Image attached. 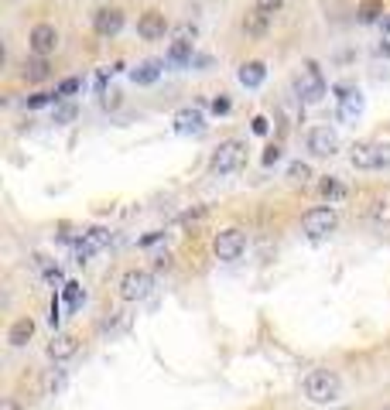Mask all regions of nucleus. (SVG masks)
Here are the masks:
<instances>
[{
    "label": "nucleus",
    "mask_w": 390,
    "mask_h": 410,
    "mask_svg": "<svg viewBox=\"0 0 390 410\" xmlns=\"http://www.w3.org/2000/svg\"><path fill=\"white\" fill-rule=\"evenodd\" d=\"M294 89H298V96L305 102H318L325 96V76H322L318 62H305L301 65V72L294 76Z\"/></svg>",
    "instance_id": "39448f33"
},
{
    "label": "nucleus",
    "mask_w": 390,
    "mask_h": 410,
    "mask_svg": "<svg viewBox=\"0 0 390 410\" xmlns=\"http://www.w3.org/2000/svg\"><path fill=\"white\" fill-rule=\"evenodd\" d=\"M212 113H216V116H223V113H229V96H223V93H219V96L212 100Z\"/></svg>",
    "instance_id": "2f4dec72"
},
{
    "label": "nucleus",
    "mask_w": 390,
    "mask_h": 410,
    "mask_svg": "<svg viewBox=\"0 0 390 410\" xmlns=\"http://www.w3.org/2000/svg\"><path fill=\"white\" fill-rule=\"evenodd\" d=\"M367 215H370V222H377V226H390V192L373 195L370 205H367Z\"/></svg>",
    "instance_id": "6ab92c4d"
},
{
    "label": "nucleus",
    "mask_w": 390,
    "mask_h": 410,
    "mask_svg": "<svg viewBox=\"0 0 390 410\" xmlns=\"http://www.w3.org/2000/svg\"><path fill=\"white\" fill-rule=\"evenodd\" d=\"M243 31H247V34H254V38L267 34V14H260V10L247 14V17H243Z\"/></svg>",
    "instance_id": "b1692460"
},
{
    "label": "nucleus",
    "mask_w": 390,
    "mask_h": 410,
    "mask_svg": "<svg viewBox=\"0 0 390 410\" xmlns=\"http://www.w3.org/2000/svg\"><path fill=\"white\" fill-rule=\"evenodd\" d=\"M318 192H322V199L329 205L346 202V185H342L339 178H322V182H318Z\"/></svg>",
    "instance_id": "412c9836"
},
{
    "label": "nucleus",
    "mask_w": 390,
    "mask_h": 410,
    "mask_svg": "<svg viewBox=\"0 0 390 410\" xmlns=\"http://www.w3.org/2000/svg\"><path fill=\"white\" fill-rule=\"evenodd\" d=\"M236 76H240V83H243L247 89H257V86H264V79H267V65L254 58V62H243Z\"/></svg>",
    "instance_id": "dca6fc26"
},
{
    "label": "nucleus",
    "mask_w": 390,
    "mask_h": 410,
    "mask_svg": "<svg viewBox=\"0 0 390 410\" xmlns=\"http://www.w3.org/2000/svg\"><path fill=\"white\" fill-rule=\"evenodd\" d=\"M195 62V45L192 41H172L168 45V55H165V65L172 69H185Z\"/></svg>",
    "instance_id": "2eb2a0df"
},
{
    "label": "nucleus",
    "mask_w": 390,
    "mask_h": 410,
    "mask_svg": "<svg viewBox=\"0 0 390 410\" xmlns=\"http://www.w3.org/2000/svg\"><path fill=\"white\" fill-rule=\"evenodd\" d=\"M281 161V147H267V154H264V164L271 168V164H278Z\"/></svg>",
    "instance_id": "f704fd0d"
},
{
    "label": "nucleus",
    "mask_w": 390,
    "mask_h": 410,
    "mask_svg": "<svg viewBox=\"0 0 390 410\" xmlns=\"http://www.w3.org/2000/svg\"><path fill=\"white\" fill-rule=\"evenodd\" d=\"M161 69H165V62L161 58H151V62H141L134 72H130V83H137V86H151V83H158V76H161Z\"/></svg>",
    "instance_id": "f3484780"
},
{
    "label": "nucleus",
    "mask_w": 390,
    "mask_h": 410,
    "mask_svg": "<svg viewBox=\"0 0 390 410\" xmlns=\"http://www.w3.org/2000/svg\"><path fill=\"white\" fill-rule=\"evenodd\" d=\"M339 393H342V380L332 369H311L305 376V397L311 404H332L339 400Z\"/></svg>",
    "instance_id": "f257e3e1"
},
{
    "label": "nucleus",
    "mask_w": 390,
    "mask_h": 410,
    "mask_svg": "<svg viewBox=\"0 0 390 410\" xmlns=\"http://www.w3.org/2000/svg\"><path fill=\"white\" fill-rule=\"evenodd\" d=\"M175 41H195V24H182V28H175Z\"/></svg>",
    "instance_id": "c756f323"
},
{
    "label": "nucleus",
    "mask_w": 390,
    "mask_h": 410,
    "mask_svg": "<svg viewBox=\"0 0 390 410\" xmlns=\"http://www.w3.org/2000/svg\"><path fill=\"white\" fill-rule=\"evenodd\" d=\"M69 120H76V106H62V109H55V123H69Z\"/></svg>",
    "instance_id": "7c9ffc66"
},
{
    "label": "nucleus",
    "mask_w": 390,
    "mask_h": 410,
    "mask_svg": "<svg viewBox=\"0 0 390 410\" xmlns=\"http://www.w3.org/2000/svg\"><path fill=\"white\" fill-rule=\"evenodd\" d=\"M48 76H52L48 58H34V62L24 65V79H28V83H41V79H48Z\"/></svg>",
    "instance_id": "5701e85b"
},
{
    "label": "nucleus",
    "mask_w": 390,
    "mask_h": 410,
    "mask_svg": "<svg viewBox=\"0 0 390 410\" xmlns=\"http://www.w3.org/2000/svg\"><path fill=\"white\" fill-rule=\"evenodd\" d=\"M59 311H62V301H59V298H52V314H48V325H52V328H55V325H59V318H62Z\"/></svg>",
    "instance_id": "473e14b6"
},
{
    "label": "nucleus",
    "mask_w": 390,
    "mask_h": 410,
    "mask_svg": "<svg viewBox=\"0 0 390 410\" xmlns=\"http://www.w3.org/2000/svg\"><path fill=\"white\" fill-rule=\"evenodd\" d=\"M62 298H65V305H69L72 311H76V308L83 305V298H86V294H83V288H79L76 281H69V284L62 288Z\"/></svg>",
    "instance_id": "393cba45"
},
{
    "label": "nucleus",
    "mask_w": 390,
    "mask_h": 410,
    "mask_svg": "<svg viewBox=\"0 0 390 410\" xmlns=\"http://www.w3.org/2000/svg\"><path fill=\"white\" fill-rule=\"evenodd\" d=\"M110 243V233L103 229V226H93V229H86L79 239H76V246H72V257H76V263H86L90 257H96L99 250Z\"/></svg>",
    "instance_id": "6e6552de"
},
{
    "label": "nucleus",
    "mask_w": 390,
    "mask_h": 410,
    "mask_svg": "<svg viewBox=\"0 0 390 410\" xmlns=\"http://www.w3.org/2000/svg\"><path fill=\"white\" fill-rule=\"evenodd\" d=\"M79 352V338L72 335V332H59L52 342H48V356H52V363H65V359H72Z\"/></svg>",
    "instance_id": "4468645a"
},
{
    "label": "nucleus",
    "mask_w": 390,
    "mask_h": 410,
    "mask_svg": "<svg viewBox=\"0 0 390 410\" xmlns=\"http://www.w3.org/2000/svg\"><path fill=\"white\" fill-rule=\"evenodd\" d=\"M28 48H31L38 58H48V55L59 48V31H55V24H34L31 34H28Z\"/></svg>",
    "instance_id": "1a4fd4ad"
},
{
    "label": "nucleus",
    "mask_w": 390,
    "mask_h": 410,
    "mask_svg": "<svg viewBox=\"0 0 390 410\" xmlns=\"http://www.w3.org/2000/svg\"><path fill=\"white\" fill-rule=\"evenodd\" d=\"M172 31V24H168V17L161 14V10H144L141 17H137V34L144 38V41H158V38H165Z\"/></svg>",
    "instance_id": "9d476101"
},
{
    "label": "nucleus",
    "mask_w": 390,
    "mask_h": 410,
    "mask_svg": "<svg viewBox=\"0 0 390 410\" xmlns=\"http://www.w3.org/2000/svg\"><path fill=\"white\" fill-rule=\"evenodd\" d=\"M79 86H83L79 79H62V83L55 86V96H59V100H65V96H72V93H79Z\"/></svg>",
    "instance_id": "a878e982"
},
{
    "label": "nucleus",
    "mask_w": 390,
    "mask_h": 410,
    "mask_svg": "<svg viewBox=\"0 0 390 410\" xmlns=\"http://www.w3.org/2000/svg\"><path fill=\"white\" fill-rule=\"evenodd\" d=\"M0 410H21V404H17V400H3V407Z\"/></svg>",
    "instance_id": "c9c22d12"
},
{
    "label": "nucleus",
    "mask_w": 390,
    "mask_h": 410,
    "mask_svg": "<svg viewBox=\"0 0 390 410\" xmlns=\"http://www.w3.org/2000/svg\"><path fill=\"white\" fill-rule=\"evenodd\" d=\"M384 410H390V407H384Z\"/></svg>",
    "instance_id": "58836bf2"
},
{
    "label": "nucleus",
    "mask_w": 390,
    "mask_h": 410,
    "mask_svg": "<svg viewBox=\"0 0 390 410\" xmlns=\"http://www.w3.org/2000/svg\"><path fill=\"white\" fill-rule=\"evenodd\" d=\"M336 226H339V215H336L332 205H315V208H308V212L301 215V229H305V236H311V239L332 236Z\"/></svg>",
    "instance_id": "7ed1b4c3"
},
{
    "label": "nucleus",
    "mask_w": 390,
    "mask_h": 410,
    "mask_svg": "<svg viewBox=\"0 0 390 410\" xmlns=\"http://www.w3.org/2000/svg\"><path fill=\"white\" fill-rule=\"evenodd\" d=\"M380 55H390V38H384V41H380Z\"/></svg>",
    "instance_id": "e433bc0d"
},
{
    "label": "nucleus",
    "mask_w": 390,
    "mask_h": 410,
    "mask_svg": "<svg viewBox=\"0 0 390 410\" xmlns=\"http://www.w3.org/2000/svg\"><path fill=\"white\" fill-rule=\"evenodd\" d=\"M116 291H120V298H123L127 305H137V301L151 298V291H154V277H151L147 270H127V274L120 277Z\"/></svg>",
    "instance_id": "0eeeda50"
},
{
    "label": "nucleus",
    "mask_w": 390,
    "mask_h": 410,
    "mask_svg": "<svg viewBox=\"0 0 390 410\" xmlns=\"http://www.w3.org/2000/svg\"><path fill=\"white\" fill-rule=\"evenodd\" d=\"M267 127H271V123H267V116H254V133H257V137H264V133H267Z\"/></svg>",
    "instance_id": "72a5a7b5"
},
{
    "label": "nucleus",
    "mask_w": 390,
    "mask_h": 410,
    "mask_svg": "<svg viewBox=\"0 0 390 410\" xmlns=\"http://www.w3.org/2000/svg\"><path fill=\"white\" fill-rule=\"evenodd\" d=\"M202 130H205V116L198 106H185L175 113V133L189 137V133H202Z\"/></svg>",
    "instance_id": "ddd939ff"
},
{
    "label": "nucleus",
    "mask_w": 390,
    "mask_h": 410,
    "mask_svg": "<svg viewBox=\"0 0 390 410\" xmlns=\"http://www.w3.org/2000/svg\"><path fill=\"white\" fill-rule=\"evenodd\" d=\"M288 178H291V182H308V178H311V168H308L305 161H294L291 168H288Z\"/></svg>",
    "instance_id": "bb28decb"
},
{
    "label": "nucleus",
    "mask_w": 390,
    "mask_h": 410,
    "mask_svg": "<svg viewBox=\"0 0 390 410\" xmlns=\"http://www.w3.org/2000/svg\"><path fill=\"white\" fill-rule=\"evenodd\" d=\"M28 109H41V106H48V102H59L55 93H34V96H28Z\"/></svg>",
    "instance_id": "cd10ccee"
},
{
    "label": "nucleus",
    "mask_w": 390,
    "mask_h": 410,
    "mask_svg": "<svg viewBox=\"0 0 390 410\" xmlns=\"http://www.w3.org/2000/svg\"><path fill=\"white\" fill-rule=\"evenodd\" d=\"M380 24H384V38H390V14L384 17V21H380Z\"/></svg>",
    "instance_id": "4c0bfd02"
},
{
    "label": "nucleus",
    "mask_w": 390,
    "mask_h": 410,
    "mask_svg": "<svg viewBox=\"0 0 390 410\" xmlns=\"http://www.w3.org/2000/svg\"><path fill=\"white\" fill-rule=\"evenodd\" d=\"M243 161H247V147L240 144V140H226V144H219V151L212 154V161H209V171L212 175H236L240 168H243Z\"/></svg>",
    "instance_id": "20e7f679"
},
{
    "label": "nucleus",
    "mask_w": 390,
    "mask_h": 410,
    "mask_svg": "<svg viewBox=\"0 0 390 410\" xmlns=\"http://www.w3.org/2000/svg\"><path fill=\"white\" fill-rule=\"evenodd\" d=\"M123 10L120 7H99L96 14H93V31H96L99 38H113V34H120L123 31Z\"/></svg>",
    "instance_id": "9b49d317"
},
{
    "label": "nucleus",
    "mask_w": 390,
    "mask_h": 410,
    "mask_svg": "<svg viewBox=\"0 0 390 410\" xmlns=\"http://www.w3.org/2000/svg\"><path fill=\"white\" fill-rule=\"evenodd\" d=\"M349 161H353V168H360V171H380V168H390V144H370V140L353 144Z\"/></svg>",
    "instance_id": "f03ea898"
},
{
    "label": "nucleus",
    "mask_w": 390,
    "mask_h": 410,
    "mask_svg": "<svg viewBox=\"0 0 390 410\" xmlns=\"http://www.w3.org/2000/svg\"><path fill=\"white\" fill-rule=\"evenodd\" d=\"M212 250H216V257H219L223 263H233V260H240V257L247 253V233L236 229V226L219 229L216 239H212Z\"/></svg>",
    "instance_id": "423d86ee"
},
{
    "label": "nucleus",
    "mask_w": 390,
    "mask_h": 410,
    "mask_svg": "<svg viewBox=\"0 0 390 410\" xmlns=\"http://www.w3.org/2000/svg\"><path fill=\"white\" fill-rule=\"evenodd\" d=\"M308 151H311L315 158H332V154L339 151V133H336L332 127H315V130L308 133Z\"/></svg>",
    "instance_id": "f8f14e48"
},
{
    "label": "nucleus",
    "mask_w": 390,
    "mask_h": 410,
    "mask_svg": "<svg viewBox=\"0 0 390 410\" xmlns=\"http://www.w3.org/2000/svg\"><path fill=\"white\" fill-rule=\"evenodd\" d=\"M336 93H339L342 116H353V113H360V109H363V93H360V89H353V86H339Z\"/></svg>",
    "instance_id": "aec40b11"
},
{
    "label": "nucleus",
    "mask_w": 390,
    "mask_h": 410,
    "mask_svg": "<svg viewBox=\"0 0 390 410\" xmlns=\"http://www.w3.org/2000/svg\"><path fill=\"white\" fill-rule=\"evenodd\" d=\"M31 335H34V321H31V318H17V321L10 325V332H7V342H10L14 349H21V345L31 342Z\"/></svg>",
    "instance_id": "a211bd4d"
},
{
    "label": "nucleus",
    "mask_w": 390,
    "mask_h": 410,
    "mask_svg": "<svg viewBox=\"0 0 390 410\" xmlns=\"http://www.w3.org/2000/svg\"><path fill=\"white\" fill-rule=\"evenodd\" d=\"M356 14H360V21H363V24H373V21H384V17H387L384 0H363Z\"/></svg>",
    "instance_id": "4be33fe9"
},
{
    "label": "nucleus",
    "mask_w": 390,
    "mask_h": 410,
    "mask_svg": "<svg viewBox=\"0 0 390 410\" xmlns=\"http://www.w3.org/2000/svg\"><path fill=\"white\" fill-rule=\"evenodd\" d=\"M254 7H257L260 14H267V17H271V14H278V10L285 7V0H254Z\"/></svg>",
    "instance_id": "c85d7f7f"
}]
</instances>
